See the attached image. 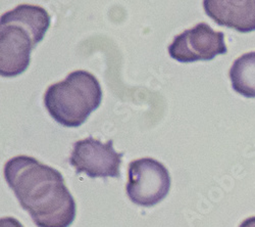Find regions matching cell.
I'll return each mask as SVG.
<instances>
[{
  "label": "cell",
  "mask_w": 255,
  "mask_h": 227,
  "mask_svg": "<svg viewBox=\"0 0 255 227\" xmlns=\"http://www.w3.org/2000/svg\"><path fill=\"white\" fill-rule=\"evenodd\" d=\"M3 173L37 227H69L74 222L76 202L58 170L33 157L16 156L6 162Z\"/></svg>",
  "instance_id": "6da1fadb"
},
{
  "label": "cell",
  "mask_w": 255,
  "mask_h": 227,
  "mask_svg": "<svg viewBox=\"0 0 255 227\" xmlns=\"http://www.w3.org/2000/svg\"><path fill=\"white\" fill-rule=\"evenodd\" d=\"M51 16L39 5L19 4L0 17V74L15 77L31 61V51L44 38Z\"/></svg>",
  "instance_id": "7a4b0ae2"
},
{
  "label": "cell",
  "mask_w": 255,
  "mask_h": 227,
  "mask_svg": "<svg viewBox=\"0 0 255 227\" xmlns=\"http://www.w3.org/2000/svg\"><path fill=\"white\" fill-rule=\"evenodd\" d=\"M102 89L97 78L84 70L70 73L44 93L49 115L62 126L79 127L101 104Z\"/></svg>",
  "instance_id": "3957f363"
},
{
  "label": "cell",
  "mask_w": 255,
  "mask_h": 227,
  "mask_svg": "<svg viewBox=\"0 0 255 227\" xmlns=\"http://www.w3.org/2000/svg\"><path fill=\"white\" fill-rule=\"evenodd\" d=\"M127 195L136 205L152 207L167 196L171 176L163 164L152 158L134 160L128 170Z\"/></svg>",
  "instance_id": "277c9868"
},
{
  "label": "cell",
  "mask_w": 255,
  "mask_h": 227,
  "mask_svg": "<svg viewBox=\"0 0 255 227\" xmlns=\"http://www.w3.org/2000/svg\"><path fill=\"white\" fill-rule=\"evenodd\" d=\"M114 141L101 142L92 136L74 143L70 163L77 173H85L91 178L121 176L123 153H117Z\"/></svg>",
  "instance_id": "5b68a950"
},
{
  "label": "cell",
  "mask_w": 255,
  "mask_h": 227,
  "mask_svg": "<svg viewBox=\"0 0 255 227\" xmlns=\"http://www.w3.org/2000/svg\"><path fill=\"white\" fill-rule=\"evenodd\" d=\"M167 50L171 57L184 64L210 60L228 51L224 33L215 31L206 23H199L177 35Z\"/></svg>",
  "instance_id": "8992f818"
},
{
  "label": "cell",
  "mask_w": 255,
  "mask_h": 227,
  "mask_svg": "<svg viewBox=\"0 0 255 227\" xmlns=\"http://www.w3.org/2000/svg\"><path fill=\"white\" fill-rule=\"evenodd\" d=\"M203 7L220 26L243 33L255 30V0H204Z\"/></svg>",
  "instance_id": "52a82bcc"
},
{
  "label": "cell",
  "mask_w": 255,
  "mask_h": 227,
  "mask_svg": "<svg viewBox=\"0 0 255 227\" xmlns=\"http://www.w3.org/2000/svg\"><path fill=\"white\" fill-rule=\"evenodd\" d=\"M229 75L234 90L245 97H255V51L238 57Z\"/></svg>",
  "instance_id": "ba28073f"
},
{
  "label": "cell",
  "mask_w": 255,
  "mask_h": 227,
  "mask_svg": "<svg viewBox=\"0 0 255 227\" xmlns=\"http://www.w3.org/2000/svg\"><path fill=\"white\" fill-rule=\"evenodd\" d=\"M0 227H24L23 224L13 217H2L0 219Z\"/></svg>",
  "instance_id": "9c48e42d"
},
{
  "label": "cell",
  "mask_w": 255,
  "mask_h": 227,
  "mask_svg": "<svg viewBox=\"0 0 255 227\" xmlns=\"http://www.w3.org/2000/svg\"><path fill=\"white\" fill-rule=\"evenodd\" d=\"M239 227H255V216L245 219Z\"/></svg>",
  "instance_id": "30bf717a"
}]
</instances>
